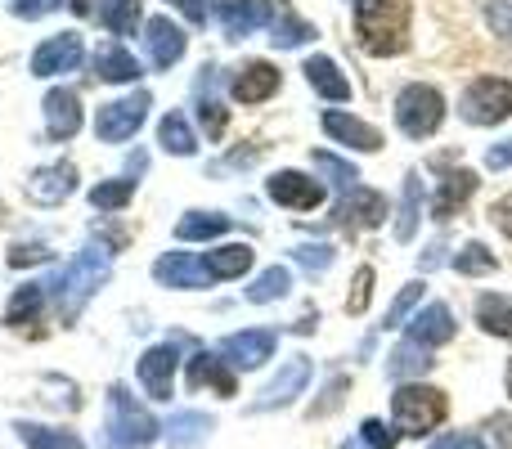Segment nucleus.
<instances>
[{"label": "nucleus", "instance_id": "f257e3e1", "mask_svg": "<svg viewBox=\"0 0 512 449\" xmlns=\"http://www.w3.org/2000/svg\"><path fill=\"white\" fill-rule=\"evenodd\" d=\"M409 0H355V36L369 54L387 59L409 45Z\"/></svg>", "mask_w": 512, "mask_h": 449}, {"label": "nucleus", "instance_id": "f03ea898", "mask_svg": "<svg viewBox=\"0 0 512 449\" xmlns=\"http://www.w3.org/2000/svg\"><path fill=\"white\" fill-rule=\"evenodd\" d=\"M108 252L104 247H86V252L77 256V261L68 265V270L59 274V279L50 283V292L59 297V315H63V324H72V319L81 315V306H86L90 297H95L99 288L108 283Z\"/></svg>", "mask_w": 512, "mask_h": 449}, {"label": "nucleus", "instance_id": "7ed1b4c3", "mask_svg": "<svg viewBox=\"0 0 512 449\" xmlns=\"http://www.w3.org/2000/svg\"><path fill=\"white\" fill-rule=\"evenodd\" d=\"M445 414H450V400H445V391L423 387V382H409V387H400L396 396H391V418H396V432L400 436H427V432H436V427L445 423Z\"/></svg>", "mask_w": 512, "mask_h": 449}, {"label": "nucleus", "instance_id": "20e7f679", "mask_svg": "<svg viewBox=\"0 0 512 449\" xmlns=\"http://www.w3.org/2000/svg\"><path fill=\"white\" fill-rule=\"evenodd\" d=\"M158 418L149 409L135 405V396L126 387H113L108 391V441L113 449H144L158 441Z\"/></svg>", "mask_w": 512, "mask_h": 449}, {"label": "nucleus", "instance_id": "39448f33", "mask_svg": "<svg viewBox=\"0 0 512 449\" xmlns=\"http://www.w3.org/2000/svg\"><path fill=\"white\" fill-rule=\"evenodd\" d=\"M445 122V99L436 86H423V81H414V86H405L396 95V126L409 135V140H427V135H436Z\"/></svg>", "mask_w": 512, "mask_h": 449}, {"label": "nucleus", "instance_id": "423d86ee", "mask_svg": "<svg viewBox=\"0 0 512 449\" xmlns=\"http://www.w3.org/2000/svg\"><path fill=\"white\" fill-rule=\"evenodd\" d=\"M459 113L468 117L472 126H499L512 117V81L504 77H481L468 86V95H463Z\"/></svg>", "mask_w": 512, "mask_h": 449}, {"label": "nucleus", "instance_id": "0eeeda50", "mask_svg": "<svg viewBox=\"0 0 512 449\" xmlns=\"http://www.w3.org/2000/svg\"><path fill=\"white\" fill-rule=\"evenodd\" d=\"M144 117H149V90H135V95L113 99V104L99 108L95 135H99L104 144H122V140H131V135L140 131Z\"/></svg>", "mask_w": 512, "mask_h": 449}, {"label": "nucleus", "instance_id": "6e6552de", "mask_svg": "<svg viewBox=\"0 0 512 449\" xmlns=\"http://www.w3.org/2000/svg\"><path fill=\"white\" fill-rule=\"evenodd\" d=\"M333 221L346 225V229H373V225L387 221V198H382L378 189L355 185L351 194H342V203H337Z\"/></svg>", "mask_w": 512, "mask_h": 449}, {"label": "nucleus", "instance_id": "1a4fd4ad", "mask_svg": "<svg viewBox=\"0 0 512 449\" xmlns=\"http://www.w3.org/2000/svg\"><path fill=\"white\" fill-rule=\"evenodd\" d=\"M81 36L77 32H59L45 45H36L32 54V77H59V72H72L81 63Z\"/></svg>", "mask_w": 512, "mask_h": 449}, {"label": "nucleus", "instance_id": "9d476101", "mask_svg": "<svg viewBox=\"0 0 512 449\" xmlns=\"http://www.w3.org/2000/svg\"><path fill=\"white\" fill-rule=\"evenodd\" d=\"M212 9L221 14L230 41H243V36H252L256 27L265 23V18H274V0H212Z\"/></svg>", "mask_w": 512, "mask_h": 449}, {"label": "nucleus", "instance_id": "9b49d317", "mask_svg": "<svg viewBox=\"0 0 512 449\" xmlns=\"http://www.w3.org/2000/svg\"><path fill=\"white\" fill-rule=\"evenodd\" d=\"M270 198L279 207H292V212H310V207L324 203V185L310 176H301V171H279V176H270Z\"/></svg>", "mask_w": 512, "mask_h": 449}, {"label": "nucleus", "instance_id": "f8f14e48", "mask_svg": "<svg viewBox=\"0 0 512 449\" xmlns=\"http://www.w3.org/2000/svg\"><path fill=\"white\" fill-rule=\"evenodd\" d=\"M306 382H310V360L306 355H297V360H288L279 369V378L270 382V387L261 391V400H256V414H265V409H283V405H292V400L306 391Z\"/></svg>", "mask_w": 512, "mask_h": 449}, {"label": "nucleus", "instance_id": "ddd939ff", "mask_svg": "<svg viewBox=\"0 0 512 449\" xmlns=\"http://www.w3.org/2000/svg\"><path fill=\"white\" fill-rule=\"evenodd\" d=\"M171 378H176V342L149 346L140 355V382L153 400H171Z\"/></svg>", "mask_w": 512, "mask_h": 449}, {"label": "nucleus", "instance_id": "4468645a", "mask_svg": "<svg viewBox=\"0 0 512 449\" xmlns=\"http://www.w3.org/2000/svg\"><path fill=\"white\" fill-rule=\"evenodd\" d=\"M153 279H158L162 288H207L212 274H207L203 261H194V252H167L153 265Z\"/></svg>", "mask_w": 512, "mask_h": 449}, {"label": "nucleus", "instance_id": "2eb2a0df", "mask_svg": "<svg viewBox=\"0 0 512 449\" xmlns=\"http://www.w3.org/2000/svg\"><path fill=\"white\" fill-rule=\"evenodd\" d=\"M221 355L230 364H239V369H261V364L274 355V333H265V328L234 333V337H225L221 342Z\"/></svg>", "mask_w": 512, "mask_h": 449}, {"label": "nucleus", "instance_id": "dca6fc26", "mask_svg": "<svg viewBox=\"0 0 512 449\" xmlns=\"http://www.w3.org/2000/svg\"><path fill=\"white\" fill-rule=\"evenodd\" d=\"M72 189H77V167H72V162H54V167L36 171L27 194H32V203H41V207H59Z\"/></svg>", "mask_w": 512, "mask_h": 449}, {"label": "nucleus", "instance_id": "f3484780", "mask_svg": "<svg viewBox=\"0 0 512 449\" xmlns=\"http://www.w3.org/2000/svg\"><path fill=\"white\" fill-rule=\"evenodd\" d=\"M279 68L274 63H265V59H252V63H243L239 68V77H234V99L239 104H261V99H270L274 90H279Z\"/></svg>", "mask_w": 512, "mask_h": 449}, {"label": "nucleus", "instance_id": "a211bd4d", "mask_svg": "<svg viewBox=\"0 0 512 449\" xmlns=\"http://www.w3.org/2000/svg\"><path fill=\"white\" fill-rule=\"evenodd\" d=\"M41 108H45V131H50V140H72V135L81 131V99L72 95V90H50Z\"/></svg>", "mask_w": 512, "mask_h": 449}, {"label": "nucleus", "instance_id": "6ab92c4d", "mask_svg": "<svg viewBox=\"0 0 512 449\" xmlns=\"http://www.w3.org/2000/svg\"><path fill=\"white\" fill-rule=\"evenodd\" d=\"M324 131L333 135L337 144H351V149H360V153H378L382 149V135H378V126H369V122H360V117H351V113H324Z\"/></svg>", "mask_w": 512, "mask_h": 449}, {"label": "nucleus", "instance_id": "aec40b11", "mask_svg": "<svg viewBox=\"0 0 512 449\" xmlns=\"http://www.w3.org/2000/svg\"><path fill=\"white\" fill-rule=\"evenodd\" d=\"M144 45H149L153 68H171V63H180V54H185V32H180L171 18H149Z\"/></svg>", "mask_w": 512, "mask_h": 449}, {"label": "nucleus", "instance_id": "412c9836", "mask_svg": "<svg viewBox=\"0 0 512 449\" xmlns=\"http://www.w3.org/2000/svg\"><path fill=\"white\" fill-rule=\"evenodd\" d=\"M454 337V315H450V306H441V301H432L427 310H418L414 315V324H409V342H418V346H445Z\"/></svg>", "mask_w": 512, "mask_h": 449}, {"label": "nucleus", "instance_id": "4be33fe9", "mask_svg": "<svg viewBox=\"0 0 512 449\" xmlns=\"http://www.w3.org/2000/svg\"><path fill=\"white\" fill-rule=\"evenodd\" d=\"M203 387H216V396H234V391H239V382L225 369L221 355L198 351L194 360H189V391H203Z\"/></svg>", "mask_w": 512, "mask_h": 449}, {"label": "nucleus", "instance_id": "5701e85b", "mask_svg": "<svg viewBox=\"0 0 512 449\" xmlns=\"http://www.w3.org/2000/svg\"><path fill=\"white\" fill-rule=\"evenodd\" d=\"M472 194H477V171H468V167L450 171V176L441 180V194H436V203H432V216L436 221H450Z\"/></svg>", "mask_w": 512, "mask_h": 449}, {"label": "nucleus", "instance_id": "b1692460", "mask_svg": "<svg viewBox=\"0 0 512 449\" xmlns=\"http://www.w3.org/2000/svg\"><path fill=\"white\" fill-rule=\"evenodd\" d=\"M95 72H99V81H113V86L140 81V59H135L126 45L108 41V45H99V54H95Z\"/></svg>", "mask_w": 512, "mask_h": 449}, {"label": "nucleus", "instance_id": "393cba45", "mask_svg": "<svg viewBox=\"0 0 512 449\" xmlns=\"http://www.w3.org/2000/svg\"><path fill=\"white\" fill-rule=\"evenodd\" d=\"M306 81L319 90L324 99H333V104H342V99H351V81L342 77V68H337L328 54H315V59H306Z\"/></svg>", "mask_w": 512, "mask_h": 449}, {"label": "nucleus", "instance_id": "a878e982", "mask_svg": "<svg viewBox=\"0 0 512 449\" xmlns=\"http://www.w3.org/2000/svg\"><path fill=\"white\" fill-rule=\"evenodd\" d=\"M212 427H216V418L212 414H194V409H185V414H176L162 432H167V445L171 449H198L212 436Z\"/></svg>", "mask_w": 512, "mask_h": 449}, {"label": "nucleus", "instance_id": "bb28decb", "mask_svg": "<svg viewBox=\"0 0 512 449\" xmlns=\"http://www.w3.org/2000/svg\"><path fill=\"white\" fill-rule=\"evenodd\" d=\"M310 36H315V27H310L306 18L292 14L288 0H274V27H270V41L279 45V50H292V45H306Z\"/></svg>", "mask_w": 512, "mask_h": 449}, {"label": "nucleus", "instance_id": "cd10ccee", "mask_svg": "<svg viewBox=\"0 0 512 449\" xmlns=\"http://www.w3.org/2000/svg\"><path fill=\"white\" fill-rule=\"evenodd\" d=\"M203 265H207L212 279H239V274L252 270V247L248 243H225V247H216V252H207Z\"/></svg>", "mask_w": 512, "mask_h": 449}, {"label": "nucleus", "instance_id": "c85d7f7f", "mask_svg": "<svg viewBox=\"0 0 512 449\" xmlns=\"http://www.w3.org/2000/svg\"><path fill=\"white\" fill-rule=\"evenodd\" d=\"M18 441L27 449H86L81 445V436L72 432H59V427H41V423H14Z\"/></svg>", "mask_w": 512, "mask_h": 449}, {"label": "nucleus", "instance_id": "c756f323", "mask_svg": "<svg viewBox=\"0 0 512 449\" xmlns=\"http://www.w3.org/2000/svg\"><path fill=\"white\" fill-rule=\"evenodd\" d=\"M427 369H432V355H427V346H418V342H400L387 360L391 378H423Z\"/></svg>", "mask_w": 512, "mask_h": 449}, {"label": "nucleus", "instance_id": "7c9ffc66", "mask_svg": "<svg viewBox=\"0 0 512 449\" xmlns=\"http://www.w3.org/2000/svg\"><path fill=\"white\" fill-rule=\"evenodd\" d=\"M477 324L486 328V333H495V337H504V342H512V301L508 297H481L477 301Z\"/></svg>", "mask_w": 512, "mask_h": 449}, {"label": "nucleus", "instance_id": "2f4dec72", "mask_svg": "<svg viewBox=\"0 0 512 449\" xmlns=\"http://www.w3.org/2000/svg\"><path fill=\"white\" fill-rule=\"evenodd\" d=\"M212 81H216V68H203V77H198V117H203L207 135L221 140L225 135V108H221V99H212Z\"/></svg>", "mask_w": 512, "mask_h": 449}, {"label": "nucleus", "instance_id": "473e14b6", "mask_svg": "<svg viewBox=\"0 0 512 449\" xmlns=\"http://www.w3.org/2000/svg\"><path fill=\"white\" fill-rule=\"evenodd\" d=\"M158 144H162L167 153H176V158H189V153L198 149V140H194V131H189L185 113H167V117H162V126H158Z\"/></svg>", "mask_w": 512, "mask_h": 449}, {"label": "nucleus", "instance_id": "72a5a7b5", "mask_svg": "<svg viewBox=\"0 0 512 449\" xmlns=\"http://www.w3.org/2000/svg\"><path fill=\"white\" fill-rule=\"evenodd\" d=\"M225 229H230V216H221V212H189L185 221L176 225V238H185V243H203V238H221Z\"/></svg>", "mask_w": 512, "mask_h": 449}, {"label": "nucleus", "instance_id": "f704fd0d", "mask_svg": "<svg viewBox=\"0 0 512 449\" xmlns=\"http://www.w3.org/2000/svg\"><path fill=\"white\" fill-rule=\"evenodd\" d=\"M99 23L113 36H131L140 23V0H99Z\"/></svg>", "mask_w": 512, "mask_h": 449}, {"label": "nucleus", "instance_id": "c9c22d12", "mask_svg": "<svg viewBox=\"0 0 512 449\" xmlns=\"http://www.w3.org/2000/svg\"><path fill=\"white\" fill-rule=\"evenodd\" d=\"M418 212H423V180H418V171H409V176H405V203H400V221H396V238H400V243H409V238H414Z\"/></svg>", "mask_w": 512, "mask_h": 449}, {"label": "nucleus", "instance_id": "e433bc0d", "mask_svg": "<svg viewBox=\"0 0 512 449\" xmlns=\"http://www.w3.org/2000/svg\"><path fill=\"white\" fill-rule=\"evenodd\" d=\"M288 288H292V274L283 270V265H270L265 274H256V283L248 288V301H256V306H265V301L288 297Z\"/></svg>", "mask_w": 512, "mask_h": 449}, {"label": "nucleus", "instance_id": "4c0bfd02", "mask_svg": "<svg viewBox=\"0 0 512 449\" xmlns=\"http://www.w3.org/2000/svg\"><path fill=\"white\" fill-rule=\"evenodd\" d=\"M45 306V283H27V288H18L14 297H9V310L5 319L9 324H27V319H36Z\"/></svg>", "mask_w": 512, "mask_h": 449}, {"label": "nucleus", "instance_id": "58836bf2", "mask_svg": "<svg viewBox=\"0 0 512 449\" xmlns=\"http://www.w3.org/2000/svg\"><path fill=\"white\" fill-rule=\"evenodd\" d=\"M135 194V180L122 176V180H108V185H95L90 189V203L99 207V212H117V207H126Z\"/></svg>", "mask_w": 512, "mask_h": 449}, {"label": "nucleus", "instance_id": "ea45409f", "mask_svg": "<svg viewBox=\"0 0 512 449\" xmlns=\"http://www.w3.org/2000/svg\"><path fill=\"white\" fill-rule=\"evenodd\" d=\"M315 167L324 171V176H333V185L342 189V194H351L355 185H360V171L351 167V162H342V158H333V153H315Z\"/></svg>", "mask_w": 512, "mask_h": 449}, {"label": "nucleus", "instance_id": "a19ab883", "mask_svg": "<svg viewBox=\"0 0 512 449\" xmlns=\"http://www.w3.org/2000/svg\"><path fill=\"white\" fill-rule=\"evenodd\" d=\"M454 270L459 274H490L495 270V252L486 243H468L459 256H454Z\"/></svg>", "mask_w": 512, "mask_h": 449}, {"label": "nucleus", "instance_id": "79ce46f5", "mask_svg": "<svg viewBox=\"0 0 512 449\" xmlns=\"http://www.w3.org/2000/svg\"><path fill=\"white\" fill-rule=\"evenodd\" d=\"M418 297H423V283H405V288L396 292V301H391V306H387V328L405 324V315L418 306Z\"/></svg>", "mask_w": 512, "mask_h": 449}, {"label": "nucleus", "instance_id": "37998d69", "mask_svg": "<svg viewBox=\"0 0 512 449\" xmlns=\"http://www.w3.org/2000/svg\"><path fill=\"white\" fill-rule=\"evenodd\" d=\"M360 441L369 449H396L400 432H396V427H387V423H378V418H364V423H360Z\"/></svg>", "mask_w": 512, "mask_h": 449}, {"label": "nucleus", "instance_id": "c03bdc74", "mask_svg": "<svg viewBox=\"0 0 512 449\" xmlns=\"http://www.w3.org/2000/svg\"><path fill=\"white\" fill-rule=\"evenodd\" d=\"M292 256H297V261L306 265L310 274H324L328 265H333V247H328V243H301Z\"/></svg>", "mask_w": 512, "mask_h": 449}, {"label": "nucleus", "instance_id": "a18cd8bd", "mask_svg": "<svg viewBox=\"0 0 512 449\" xmlns=\"http://www.w3.org/2000/svg\"><path fill=\"white\" fill-rule=\"evenodd\" d=\"M369 292H373V270L369 265H360V270H355V283H351V297H346V310H351V315H364Z\"/></svg>", "mask_w": 512, "mask_h": 449}, {"label": "nucleus", "instance_id": "49530a36", "mask_svg": "<svg viewBox=\"0 0 512 449\" xmlns=\"http://www.w3.org/2000/svg\"><path fill=\"white\" fill-rule=\"evenodd\" d=\"M486 18L499 36H512V0H486Z\"/></svg>", "mask_w": 512, "mask_h": 449}, {"label": "nucleus", "instance_id": "de8ad7c7", "mask_svg": "<svg viewBox=\"0 0 512 449\" xmlns=\"http://www.w3.org/2000/svg\"><path fill=\"white\" fill-rule=\"evenodd\" d=\"M41 261H50V247H41V243L9 247V265H41Z\"/></svg>", "mask_w": 512, "mask_h": 449}, {"label": "nucleus", "instance_id": "09e8293b", "mask_svg": "<svg viewBox=\"0 0 512 449\" xmlns=\"http://www.w3.org/2000/svg\"><path fill=\"white\" fill-rule=\"evenodd\" d=\"M432 449H490V445L481 441L477 432H450V436H441V441H432Z\"/></svg>", "mask_w": 512, "mask_h": 449}, {"label": "nucleus", "instance_id": "8fccbe9b", "mask_svg": "<svg viewBox=\"0 0 512 449\" xmlns=\"http://www.w3.org/2000/svg\"><path fill=\"white\" fill-rule=\"evenodd\" d=\"M342 391H346V378H333V382H328L324 400H319V405H315V409H310V418H324V414H328V409H337V405H342Z\"/></svg>", "mask_w": 512, "mask_h": 449}, {"label": "nucleus", "instance_id": "3c124183", "mask_svg": "<svg viewBox=\"0 0 512 449\" xmlns=\"http://www.w3.org/2000/svg\"><path fill=\"white\" fill-rule=\"evenodd\" d=\"M171 5H176L194 27H203V23H207V14H212V0H171Z\"/></svg>", "mask_w": 512, "mask_h": 449}, {"label": "nucleus", "instance_id": "603ef678", "mask_svg": "<svg viewBox=\"0 0 512 449\" xmlns=\"http://www.w3.org/2000/svg\"><path fill=\"white\" fill-rule=\"evenodd\" d=\"M50 9H59V0H14L18 18H41V14H50Z\"/></svg>", "mask_w": 512, "mask_h": 449}, {"label": "nucleus", "instance_id": "864d4df0", "mask_svg": "<svg viewBox=\"0 0 512 449\" xmlns=\"http://www.w3.org/2000/svg\"><path fill=\"white\" fill-rule=\"evenodd\" d=\"M486 167H490V171H504V167H512V140L495 144V149L486 153Z\"/></svg>", "mask_w": 512, "mask_h": 449}, {"label": "nucleus", "instance_id": "5fc2aeb1", "mask_svg": "<svg viewBox=\"0 0 512 449\" xmlns=\"http://www.w3.org/2000/svg\"><path fill=\"white\" fill-rule=\"evenodd\" d=\"M490 216H495V225L504 229V234H512V194H508V198H499L495 212H490Z\"/></svg>", "mask_w": 512, "mask_h": 449}, {"label": "nucleus", "instance_id": "6e6d98bb", "mask_svg": "<svg viewBox=\"0 0 512 449\" xmlns=\"http://www.w3.org/2000/svg\"><path fill=\"white\" fill-rule=\"evenodd\" d=\"M495 427H499V445H512V418H504V414L490 418V432H495Z\"/></svg>", "mask_w": 512, "mask_h": 449}, {"label": "nucleus", "instance_id": "4d7b16f0", "mask_svg": "<svg viewBox=\"0 0 512 449\" xmlns=\"http://www.w3.org/2000/svg\"><path fill=\"white\" fill-rule=\"evenodd\" d=\"M441 252H445V243H441V238H436V243L427 247V256H423V261H418V265H423V270H432V265L441 261Z\"/></svg>", "mask_w": 512, "mask_h": 449}, {"label": "nucleus", "instance_id": "13d9d810", "mask_svg": "<svg viewBox=\"0 0 512 449\" xmlns=\"http://www.w3.org/2000/svg\"><path fill=\"white\" fill-rule=\"evenodd\" d=\"M72 9H77V14H86V9H90V0H72Z\"/></svg>", "mask_w": 512, "mask_h": 449}, {"label": "nucleus", "instance_id": "bf43d9fd", "mask_svg": "<svg viewBox=\"0 0 512 449\" xmlns=\"http://www.w3.org/2000/svg\"><path fill=\"white\" fill-rule=\"evenodd\" d=\"M508 396H512V364H508Z\"/></svg>", "mask_w": 512, "mask_h": 449}, {"label": "nucleus", "instance_id": "052dcab7", "mask_svg": "<svg viewBox=\"0 0 512 449\" xmlns=\"http://www.w3.org/2000/svg\"><path fill=\"white\" fill-rule=\"evenodd\" d=\"M342 449H360V445H342Z\"/></svg>", "mask_w": 512, "mask_h": 449}]
</instances>
